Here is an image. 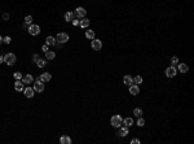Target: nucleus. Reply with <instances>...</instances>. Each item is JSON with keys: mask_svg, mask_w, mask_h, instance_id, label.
<instances>
[{"mask_svg": "<svg viewBox=\"0 0 194 144\" xmlns=\"http://www.w3.org/2000/svg\"><path fill=\"white\" fill-rule=\"evenodd\" d=\"M140 143H141V142H140L138 139H132V140H131V144H140Z\"/></svg>", "mask_w": 194, "mask_h": 144, "instance_id": "32", "label": "nucleus"}, {"mask_svg": "<svg viewBox=\"0 0 194 144\" xmlns=\"http://www.w3.org/2000/svg\"><path fill=\"white\" fill-rule=\"evenodd\" d=\"M171 64L172 66H175L176 64H179V57H176V56H173L172 59H171Z\"/></svg>", "mask_w": 194, "mask_h": 144, "instance_id": "29", "label": "nucleus"}, {"mask_svg": "<svg viewBox=\"0 0 194 144\" xmlns=\"http://www.w3.org/2000/svg\"><path fill=\"white\" fill-rule=\"evenodd\" d=\"M91 47L93 48L94 51H100L101 48H102V42L100 40V39H92V43H91Z\"/></svg>", "mask_w": 194, "mask_h": 144, "instance_id": "7", "label": "nucleus"}, {"mask_svg": "<svg viewBox=\"0 0 194 144\" xmlns=\"http://www.w3.org/2000/svg\"><path fill=\"white\" fill-rule=\"evenodd\" d=\"M11 42H12V39H11V36H5V38H3V43H7V44H11Z\"/></svg>", "mask_w": 194, "mask_h": 144, "instance_id": "31", "label": "nucleus"}, {"mask_svg": "<svg viewBox=\"0 0 194 144\" xmlns=\"http://www.w3.org/2000/svg\"><path fill=\"white\" fill-rule=\"evenodd\" d=\"M14 90L16 91H18V92H23V90H25V87H23V82H21V80H16Z\"/></svg>", "mask_w": 194, "mask_h": 144, "instance_id": "12", "label": "nucleus"}, {"mask_svg": "<svg viewBox=\"0 0 194 144\" xmlns=\"http://www.w3.org/2000/svg\"><path fill=\"white\" fill-rule=\"evenodd\" d=\"M130 88H128V91H130V94L131 95H133V96H136V95H138L140 94V87H138V84H135V83H132L131 86H128Z\"/></svg>", "mask_w": 194, "mask_h": 144, "instance_id": "9", "label": "nucleus"}, {"mask_svg": "<svg viewBox=\"0 0 194 144\" xmlns=\"http://www.w3.org/2000/svg\"><path fill=\"white\" fill-rule=\"evenodd\" d=\"M133 83L135 84H140V83H142V77L141 75H136L133 78Z\"/></svg>", "mask_w": 194, "mask_h": 144, "instance_id": "26", "label": "nucleus"}, {"mask_svg": "<svg viewBox=\"0 0 194 144\" xmlns=\"http://www.w3.org/2000/svg\"><path fill=\"white\" fill-rule=\"evenodd\" d=\"M16 60H17V59H16L14 53H11V52H9V53H7V55L4 56V63H5L7 65H9V66L14 65L16 64Z\"/></svg>", "mask_w": 194, "mask_h": 144, "instance_id": "2", "label": "nucleus"}, {"mask_svg": "<svg viewBox=\"0 0 194 144\" xmlns=\"http://www.w3.org/2000/svg\"><path fill=\"white\" fill-rule=\"evenodd\" d=\"M45 44H47V46H54V44H56V38H53V36H47Z\"/></svg>", "mask_w": 194, "mask_h": 144, "instance_id": "21", "label": "nucleus"}, {"mask_svg": "<svg viewBox=\"0 0 194 144\" xmlns=\"http://www.w3.org/2000/svg\"><path fill=\"white\" fill-rule=\"evenodd\" d=\"M1 63H4V56L0 55V64H1Z\"/></svg>", "mask_w": 194, "mask_h": 144, "instance_id": "37", "label": "nucleus"}, {"mask_svg": "<svg viewBox=\"0 0 194 144\" xmlns=\"http://www.w3.org/2000/svg\"><path fill=\"white\" fill-rule=\"evenodd\" d=\"M3 18H4L5 21H7V20H9V15H8V13H4V15H3Z\"/></svg>", "mask_w": 194, "mask_h": 144, "instance_id": "34", "label": "nucleus"}, {"mask_svg": "<svg viewBox=\"0 0 194 144\" xmlns=\"http://www.w3.org/2000/svg\"><path fill=\"white\" fill-rule=\"evenodd\" d=\"M73 25H75V26H79V21H78V20H73Z\"/></svg>", "mask_w": 194, "mask_h": 144, "instance_id": "35", "label": "nucleus"}, {"mask_svg": "<svg viewBox=\"0 0 194 144\" xmlns=\"http://www.w3.org/2000/svg\"><path fill=\"white\" fill-rule=\"evenodd\" d=\"M22 82L23 84H30V83H34V77L31 74H26L22 77Z\"/></svg>", "mask_w": 194, "mask_h": 144, "instance_id": "11", "label": "nucleus"}, {"mask_svg": "<svg viewBox=\"0 0 194 144\" xmlns=\"http://www.w3.org/2000/svg\"><path fill=\"white\" fill-rule=\"evenodd\" d=\"M180 73H188L189 71V66L186 64H179V68H177Z\"/></svg>", "mask_w": 194, "mask_h": 144, "instance_id": "20", "label": "nucleus"}, {"mask_svg": "<svg viewBox=\"0 0 194 144\" xmlns=\"http://www.w3.org/2000/svg\"><path fill=\"white\" fill-rule=\"evenodd\" d=\"M45 57H47V60H54V59H56V52H53V51H47V52H45Z\"/></svg>", "mask_w": 194, "mask_h": 144, "instance_id": "22", "label": "nucleus"}, {"mask_svg": "<svg viewBox=\"0 0 194 144\" xmlns=\"http://www.w3.org/2000/svg\"><path fill=\"white\" fill-rule=\"evenodd\" d=\"M123 83H124V86H131L133 83V78L131 75H124L123 77Z\"/></svg>", "mask_w": 194, "mask_h": 144, "instance_id": "17", "label": "nucleus"}, {"mask_svg": "<svg viewBox=\"0 0 194 144\" xmlns=\"http://www.w3.org/2000/svg\"><path fill=\"white\" fill-rule=\"evenodd\" d=\"M89 25H91V21L88 20V18H86V17H84V18H82V21H79V26H80V27H83V29L88 27Z\"/></svg>", "mask_w": 194, "mask_h": 144, "instance_id": "16", "label": "nucleus"}, {"mask_svg": "<svg viewBox=\"0 0 194 144\" xmlns=\"http://www.w3.org/2000/svg\"><path fill=\"white\" fill-rule=\"evenodd\" d=\"M94 35H96V34H94L93 30H87V31H86V38H87V39H91V40L94 39Z\"/></svg>", "mask_w": 194, "mask_h": 144, "instance_id": "23", "label": "nucleus"}, {"mask_svg": "<svg viewBox=\"0 0 194 144\" xmlns=\"http://www.w3.org/2000/svg\"><path fill=\"white\" fill-rule=\"evenodd\" d=\"M74 18H75V13H74V12H66V13H65V21L71 22Z\"/></svg>", "mask_w": 194, "mask_h": 144, "instance_id": "19", "label": "nucleus"}, {"mask_svg": "<svg viewBox=\"0 0 194 144\" xmlns=\"http://www.w3.org/2000/svg\"><path fill=\"white\" fill-rule=\"evenodd\" d=\"M71 138L69 136V135H62L60 138V143L61 144H71Z\"/></svg>", "mask_w": 194, "mask_h": 144, "instance_id": "15", "label": "nucleus"}, {"mask_svg": "<svg viewBox=\"0 0 194 144\" xmlns=\"http://www.w3.org/2000/svg\"><path fill=\"white\" fill-rule=\"evenodd\" d=\"M133 114H135V117H141L142 114H144V112H142V109L141 108H135L133 109Z\"/></svg>", "mask_w": 194, "mask_h": 144, "instance_id": "24", "label": "nucleus"}, {"mask_svg": "<svg viewBox=\"0 0 194 144\" xmlns=\"http://www.w3.org/2000/svg\"><path fill=\"white\" fill-rule=\"evenodd\" d=\"M123 123H124V126L131 127V126L133 125V118H132V117H126V118L123 119Z\"/></svg>", "mask_w": 194, "mask_h": 144, "instance_id": "18", "label": "nucleus"}, {"mask_svg": "<svg viewBox=\"0 0 194 144\" xmlns=\"http://www.w3.org/2000/svg\"><path fill=\"white\" fill-rule=\"evenodd\" d=\"M48 47H49V46H47V44H44V46L42 47V49H43L44 52H47V51H49V49H48Z\"/></svg>", "mask_w": 194, "mask_h": 144, "instance_id": "36", "label": "nucleus"}, {"mask_svg": "<svg viewBox=\"0 0 194 144\" xmlns=\"http://www.w3.org/2000/svg\"><path fill=\"white\" fill-rule=\"evenodd\" d=\"M75 17H78V18H84L86 15H87V11L83 8V7H78L76 9H75Z\"/></svg>", "mask_w": 194, "mask_h": 144, "instance_id": "8", "label": "nucleus"}, {"mask_svg": "<svg viewBox=\"0 0 194 144\" xmlns=\"http://www.w3.org/2000/svg\"><path fill=\"white\" fill-rule=\"evenodd\" d=\"M13 77H14L17 80H21V79H22V74H21L19 71H16L14 74H13Z\"/></svg>", "mask_w": 194, "mask_h": 144, "instance_id": "30", "label": "nucleus"}, {"mask_svg": "<svg viewBox=\"0 0 194 144\" xmlns=\"http://www.w3.org/2000/svg\"><path fill=\"white\" fill-rule=\"evenodd\" d=\"M56 42H58L61 44H63V43H67L69 42V34H66V32H58L57 34V36H56Z\"/></svg>", "mask_w": 194, "mask_h": 144, "instance_id": "3", "label": "nucleus"}, {"mask_svg": "<svg viewBox=\"0 0 194 144\" xmlns=\"http://www.w3.org/2000/svg\"><path fill=\"white\" fill-rule=\"evenodd\" d=\"M32 60H34V63H36V61L39 60V55H34V57H32Z\"/></svg>", "mask_w": 194, "mask_h": 144, "instance_id": "33", "label": "nucleus"}, {"mask_svg": "<svg viewBox=\"0 0 194 144\" xmlns=\"http://www.w3.org/2000/svg\"><path fill=\"white\" fill-rule=\"evenodd\" d=\"M110 123H111L113 127H120V126L123 125V118H122V116H119V114L113 116L111 119H110Z\"/></svg>", "mask_w": 194, "mask_h": 144, "instance_id": "1", "label": "nucleus"}, {"mask_svg": "<svg viewBox=\"0 0 194 144\" xmlns=\"http://www.w3.org/2000/svg\"><path fill=\"white\" fill-rule=\"evenodd\" d=\"M32 88H34V91H36V92H40V94H42V92L44 91V83H43L40 79L35 80V82H34V87H32Z\"/></svg>", "mask_w": 194, "mask_h": 144, "instance_id": "5", "label": "nucleus"}, {"mask_svg": "<svg viewBox=\"0 0 194 144\" xmlns=\"http://www.w3.org/2000/svg\"><path fill=\"white\" fill-rule=\"evenodd\" d=\"M1 43H3V36L0 35V44H1Z\"/></svg>", "mask_w": 194, "mask_h": 144, "instance_id": "38", "label": "nucleus"}, {"mask_svg": "<svg viewBox=\"0 0 194 144\" xmlns=\"http://www.w3.org/2000/svg\"><path fill=\"white\" fill-rule=\"evenodd\" d=\"M176 73H177V70H176V68L175 66H170V68H167L166 69V77L167 78H173V77H176Z\"/></svg>", "mask_w": 194, "mask_h": 144, "instance_id": "6", "label": "nucleus"}, {"mask_svg": "<svg viewBox=\"0 0 194 144\" xmlns=\"http://www.w3.org/2000/svg\"><path fill=\"white\" fill-rule=\"evenodd\" d=\"M40 26L39 25H34V23H31L30 26H29V34L32 35V36H36V35H39L40 34Z\"/></svg>", "mask_w": 194, "mask_h": 144, "instance_id": "4", "label": "nucleus"}, {"mask_svg": "<svg viewBox=\"0 0 194 144\" xmlns=\"http://www.w3.org/2000/svg\"><path fill=\"white\" fill-rule=\"evenodd\" d=\"M25 23H26V25H31V23H32V17L31 16L25 17Z\"/></svg>", "mask_w": 194, "mask_h": 144, "instance_id": "28", "label": "nucleus"}, {"mask_svg": "<svg viewBox=\"0 0 194 144\" xmlns=\"http://www.w3.org/2000/svg\"><path fill=\"white\" fill-rule=\"evenodd\" d=\"M136 125H137L138 127H142V126H145V119H144L142 117H138V119H137Z\"/></svg>", "mask_w": 194, "mask_h": 144, "instance_id": "25", "label": "nucleus"}, {"mask_svg": "<svg viewBox=\"0 0 194 144\" xmlns=\"http://www.w3.org/2000/svg\"><path fill=\"white\" fill-rule=\"evenodd\" d=\"M45 60H42V59H39L38 61H36V65H38V68H44L45 66Z\"/></svg>", "mask_w": 194, "mask_h": 144, "instance_id": "27", "label": "nucleus"}, {"mask_svg": "<svg viewBox=\"0 0 194 144\" xmlns=\"http://www.w3.org/2000/svg\"><path fill=\"white\" fill-rule=\"evenodd\" d=\"M35 91H34V88H31V87H26L25 90H23V94H25V96L26 97H29V99H31V97H34V94Z\"/></svg>", "mask_w": 194, "mask_h": 144, "instance_id": "13", "label": "nucleus"}, {"mask_svg": "<svg viewBox=\"0 0 194 144\" xmlns=\"http://www.w3.org/2000/svg\"><path fill=\"white\" fill-rule=\"evenodd\" d=\"M118 128H119V130H118V135H119V136H124V138H126V136L128 135V132H130L127 126H123V125H122V126Z\"/></svg>", "mask_w": 194, "mask_h": 144, "instance_id": "10", "label": "nucleus"}, {"mask_svg": "<svg viewBox=\"0 0 194 144\" xmlns=\"http://www.w3.org/2000/svg\"><path fill=\"white\" fill-rule=\"evenodd\" d=\"M39 79L42 80V82H49V80L52 79V75H51V73H42V75L39 77Z\"/></svg>", "mask_w": 194, "mask_h": 144, "instance_id": "14", "label": "nucleus"}]
</instances>
